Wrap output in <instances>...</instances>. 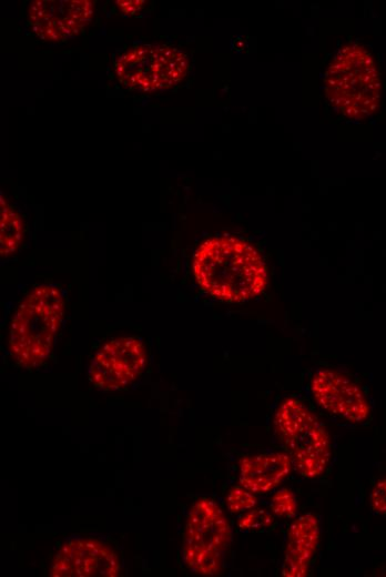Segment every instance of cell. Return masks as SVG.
I'll list each match as a JSON object with an SVG mask.
<instances>
[{
	"instance_id": "16",
	"label": "cell",
	"mask_w": 386,
	"mask_h": 577,
	"mask_svg": "<svg viewBox=\"0 0 386 577\" xmlns=\"http://www.w3.org/2000/svg\"><path fill=\"white\" fill-rule=\"evenodd\" d=\"M273 515L266 509H253L244 514L237 525L242 530L260 532L273 524Z\"/></svg>"
},
{
	"instance_id": "6",
	"label": "cell",
	"mask_w": 386,
	"mask_h": 577,
	"mask_svg": "<svg viewBox=\"0 0 386 577\" xmlns=\"http://www.w3.org/2000/svg\"><path fill=\"white\" fill-rule=\"evenodd\" d=\"M189 69V58L181 49L161 43L134 44L114 61V74L130 90L153 92L181 82Z\"/></svg>"
},
{
	"instance_id": "14",
	"label": "cell",
	"mask_w": 386,
	"mask_h": 577,
	"mask_svg": "<svg viewBox=\"0 0 386 577\" xmlns=\"http://www.w3.org/2000/svg\"><path fill=\"white\" fill-rule=\"evenodd\" d=\"M271 510L274 515L291 518L297 514V500L292 489L282 488L271 499Z\"/></svg>"
},
{
	"instance_id": "3",
	"label": "cell",
	"mask_w": 386,
	"mask_h": 577,
	"mask_svg": "<svg viewBox=\"0 0 386 577\" xmlns=\"http://www.w3.org/2000/svg\"><path fill=\"white\" fill-rule=\"evenodd\" d=\"M324 89L342 115L353 120L373 115L380 105L382 82L370 52L358 43L343 45L328 63Z\"/></svg>"
},
{
	"instance_id": "10",
	"label": "cell",
	"mask_w": 386,
	"mask_h": 577,
	"mask_svg": "<svg viewBox=\"0 0 386 577\" xmlns=\"http://www.w3.org/2000/svg\"><path fill=\"white\" fill-rule=\"evenodd\" d=\"M316 403L332 415L352 423L365 421L370 412L362 388L351 378L333 370L317 371L311 382Z\"/></svg>"
},
{
	"instance_id": "12",
	"label": "cell",
	"mask_w": 386,
	"mask_h": 577,
	"mask_svg": "<svg viewBox=\"0 0 386 577\" xmlns=\"http://www.w3.org/2000/svg\"><path fill=\"white\" fill-rule=\"evenodd\" d=\"M292 466L291 456L284 452L245 456L240 460V483L252 493H267L287 477Z\"/></svg>"
},
{
	"instance_id": "13",
	"label": "cell",
	"mask_w": 386,
	"mask_h": 577,
	"mask_svg": "<svg viewBox=\"0 0 386 577\" xmlns=\"http://www.w3.org/2000/svg\"><path fill=\"white\" fill-rule=\"evenodd\" d=\"M23 236V221L13 205L1 193L0 198V255L8 257L17 252Z\"/></svg>"
},
{
	"instance_id": "5",
	"label": "cell",
	"mask_w": 386,
	"mask_h": 577,
	"mask_svg": "<svg viewBox=\"0 0 386 577\" xmlns=\"http://www.w3.org/2000/svg\"><path fill=\"white\" fill-rule=\"evenodd\" d=\"M231 541V525L222 508L207 497L195 500L183 532L184 565L195 574L217 576Z\"/></svg>"
},
{
	"instance_id": "2",
	"label": "cell",
	"mask_w": 386,
	"mask_h": 577,
	"mask_svg": "<svg viewBox=\"0 0 386 577\" xmlns=\"http://www.w3.org/2000/svg\"><path fill=\"white\" fill-rule=\"evenodd\" d=\"M64 316V298L53 285H39L18 305L9 330V351L24 368H34L52 353Z\"/></svg>"
},
{
	"instance_id": "7",
	"label": "cell",
	"mask_w": 386,
	"mask_h": 577,
	"mask_svg": "<svg viewBox=\"0 0 386 577\" xmlns=\"http://www.w3.org/2000/svg\"><path fill=\"white\" fill-rule=\"evenodd\" d=\"M146 364V350L138 337H118L104 343L93 355L89 379L99 389L118 391L135 382Z\"/></svg>"
},
{
	"instance_id": "4",
	"label": "cell",
	"mask_w": 386,
	"mask_h": 577,
	"mask_svg": "<svg viewBox=\"0 0 386 577\" xmlns=\"http://www.w3.org/2000/svg\"><path fill=\"white\" fill-rule=\"evenodd\" d=\"M274 428L299 475L315 478L324 473L331 456L329 435L308 407L296 398L284 399L275 412Z\"/></svg>"
},
{
	"instance_id": "8",
	"label": "cell",
	"mask_w": 386,
	"mask_h": 577,
	"mask_svg": "<svg viewBox=\"0 0 386 577\" xmlns=\"http://www.w3.org/2000/svg\"><path fill=\"white\" fill-rule=\"evenodd\" d=\"M121 560L114 548L98 538L77 537L61 545L51 560V577H118Z\"/></svg>"
},
{
	"instance_id": "15",
	"label": "cell",
	"mask_w": 386,
	"mask_h": 577,
	"mask_svg": "<svg viewBox=\"0 0 386 577\" xmlns=\"http://www.w3.org/2000/svg\"><path fill=\"white\" fill-rule=\"evenodd\" d=\"M256 504V496L242 485L232 487L226 496V507L232 514L248 510Z\"/></svg>"
},
{
	"instance_id": "1",
	"label": "cell",
	"mask_w": 386,
	"mask_h": 577,
	"mask_svg": "<svg viewBox=\"0 0 386 577\" xmlns=\"http://www.w3.org/2000/svg\"><path fill=\"white\" fill-rule=\"evenodd\" d=\"M192 267L202 288L225 302L255 297L267 282L266 266L258 251L244 240L228 235L202 242L194 253Z\"/></svg>"
},
{
	"instance_id": "17",
	"label": "cell",
	"mask_w": 386,
	"mask_h": 577,
	"mask_svg": "<svg viewBox=\"0 0 386 577\" xmlns=\"http://www.w3.org/2000/svg\"><path fill=\"white\" fill-rule=\"evenodd\" d=\"M370 506L376 514L386 515V477L375 483L370 492Z\"/></svg>"
},
{
	"instance_id": "18",
	"label": "cell",
	"mask_w": 386,
	"mask_h": 577,
	"mask_svg": "<svg viewBox=\"0 0 386 577\" xmlns=\"http://www.w3.org/2000/svg\"><path fill=\"white\" fill-rule=\"evenodd\" d=\"M144 0H119L115 1L116 7L121 12L128 16L138 13L144 6Z\"/></svg>"
},
{
	"instance_id": "11",
	"label": "cell",
	"mask_w": 386,
	"mask_h": 577,
	"mask_svg": "<svg viewBox=\"0 0 386 577\" xmlns=\"http://www.w3.org/2000/svg\"><path fill=\"white\" fill-rule=\"evenodd\" d=\"M319 543V524L314 514H304L288 528L282 575L304 577Z\"/></svg>"
},
{
	"instance_id": "9",
	"label": "cell",
	"mask_w": 386,
	"mask_h": 577,
	"mask_svg": "<svg viewBox=\"0 0 386 577\" xmlns=\"http://www.w3.org/2000/svg\"><path fill=\"white\" fill-rule=\"evenodd\" d=\"M90 0H35L28 9V26L44 41L61 42L80 34L91 22Z\"/></svg>"
}]
</instances>
